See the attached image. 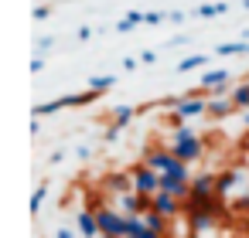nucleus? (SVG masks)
I'll return each mask as SVG.
<instances>
[{"label": "nucleus", "mask_w": 249, "mask_h": 238, "mask_svg": "<svg viewBox=\"0 0 249 238\" xmlns=\"http://www.w3.org/2000/svg\"><path fill=\"white\" fill-rule=\"evenodd\" d=\"M215 201H218V197H215ZM215 201H184V207H188V224H191L195 235L212 231V228L218 224V204H215Z\"/></svg>", "instance_id": "nucleus-1"}, {"label": "nucleus", "mask_w": 249, "mask_h": 238, "mask_svg": "<svg viewBox=\"0 0 249 238\" xmlns=\"http://www.w3.org/2000/svg\"><path fill=\"white\" fill-rule=\"evenodd\" d=\"M143 163H147V167H154L160 177H164V174H174V177H191V170H188L191 163L178 160V157H174V150H157V146H154V150H147V153H143Z\"/></svg>", "instance_id": "nucleus-2"}, {"label": "nucleus", "mask_w": 249, "mask_h": 238, "mask_svg": "<svg viewBox=\"0 0 249 238\" xmlns=\"http://www.w3.org/2000/svg\"><path fill=\"white\" fill-rule=\"evenodd\" d=\"M96 221H99V231L103 238H126V214L113 204H96Z\"/></svg>", "instance_id": "nucleus-3"}, {"label": "nucleus", "mask_w": 249, "mask_h": 238, "mask_svg": "<svg viewBox=\"0 0 249 238\" xmlns=\"http://www.w3.org/2000/svg\"><path fill=\"white\" fill-rule=\"evenodd\" d=\"M130 177H133V190H137V194H143V197H154V194H160V174H157L154 167H147V163H137V167L130 170Z\"/></svg>", "instance_id": "nucleus-4"}, {"label": "nucleus", "mask_w": 249, "mask_h": 238, "mask_svg": "<svg viewBox=\"0 0 249 238\" xmlns=\"http://www.w3.org/2000/svg\"><path fill=\"white\" fill-rule=\"evenodd\" d=\"M215 197H218V177L215 174L191 177V197L188 201H215Z\"/></svg>", "instance_id": "nucleus-5"}, {"label": "nucleus", "mask_w": 249, "mask_h": 238, "mask_svg": "<svg viewBox=\"0 0 249 238\" xmlns=\"http://www.w3.org/2000/svg\"><path fill=\"white\" fill-rule=\"evenodd\" d=\"M160 190L178 197V201H188L191 197V177H174V174H164L160 177Z\"/></svg>", "instance_id": "nucleus-6"}, {"label": "nucleus", "mask_w": 249, "mask_h": 238, "mask_svg": "<svg viewBox=\"0 0 249 238\" xmlns=\"http://www.w3.org/2000/svg\"><path fill=\"white\" fill-rule=\"evenodd\" d=\"M150 211H157V214H164V218L171 221V218H178V214L184 211V201H178V197H171V194L160 190V194L150 197Z\"/></svg>", "instance_id": "nucleus-7"}, {"label": "nucleus", "mask_w": 249, "mask_h": 238, "mask_svg": "<svg viewBox=\"0 0 249 238\" xmlns=\"http://www.w3.org/2000/svg\"><path fill=\"white\" fill-rule=\"evenodd\" d=\"M171 150H174V157H178V160L195 163V160H201L205 143H201V136H191V140H184V143H171Z\"/></svg>", "instance_id": "nucleus-8"}, {"label": "nucleus", "mask_w": 249, "mask_h": 238, "mask_svg": "<svg viewBox=\"0 0 249 238\" xmlns=\"http://www.w3.org/2000/svg\"><path fill=\"white\" fill-rule=\"evenodd\" d=\"M116 207H120L123 214H147V211H150V197H143V194L130 190V194L116 197Z\"/></svg>", "instance_id": "nucleus-9"}, {"label": "nucleus", "mask_w": 249, "mask_h": 238, "mask_svg": "<svg viewBox=\"0 0 249 238\" xmlns=\"http://www.w3.org/2000/svg\"><path fill=\"white\" fill-rule=\"evenodd\" d=\"M75 228H79V235H82V238H103V231H99V221H96V211H92V207H82V211L75 214Z\"/></svg>", "instance_id": "nucleus-10"}, {"label": "nucleus", "mask_w": 249, "mask_h": 238, "mask_svg": "<svg viewBox=\"0 0 249 238\" xmlns=\"http://www.w3.org/2000/svg\"><path fill=\"white\" fill-rule=\"evenodd\" d=\"M232 112H239V109H235V102H232L229 95H212V99H208V116H212V119H225V116H232Z\"/></svg>", "instance_id": "nucleus-11"}, {"label": "nucleus", "mask_w": 249, "mask_h": 238, "mask_svg": "<svg viewBox=\"0 0 249 238\" xmlns=\"http://www.w3.org/2000/svg\"><path fill=\"white\" fill-rule=\"evenodd\" d=\"M225 82H229V72H225V68H208V72L201 75L198 89H205V92H218Z\"/></svg>", "instance_id": "nucleus-12"}, {"label": "nucleus", "mask_w": 249, "mask_h": 238, "mask_svg": "<svg viewBox=\"0 0 249 238\" xmlns=\"http://www.w3.org/2000/svg\"><path fill=\"white\" fill-rule=\"evenodd\" d=\"M106 190L116 194V197H123V194L133 190V177H130V174H109V177H106Z\"/></svg>", "instance_id": "nucleus-13"}, {"label": "nucleus", "mask_w": 249, "mask_h": 238, "mask_svg": "<svg viewBox=\"0 0 249 238\" xmlns=\"http://www.w3.org/2000/svg\"><path fill=\"white\" fill-rule=\"evenodd\" d=\"M246 51H249V38H246V41H222V45L215 48L218 58H232V55H246Z\"/></svg>", "instance_id": "nucleus-14"}, {"label": "nucleus", "mask_w": 249, "mask_h": 238, "mask_svg": "<svg viewBox=\"0 0 249 238\" xmlns=\"http://www.w3.org/2000/svg\"><path fill=\"white\" fill-rule=\"evenodd\" d=\"M62 109H69V106H65V99H52V102L31 106V116H35V119H45V116H55V112H62Z\"/></svg>", "instance_id": "nucleus-15"}, {"label": "nucleus", "mask_w": 249, "mask_h": 238, "mask_svg": "<svg viewBox=\"0 0 249 238\" xmlns=\"http://www.w3.org/2000/svg\"><path fill=\"white\" fill-rule=\"evenodd\" d=\"M137 112H140V106H113V126H126V123H133L137 119Z\"/></svg>", "instance_id": "nucleus-16"}, {"label": "nucleus", "mask_w": 249, "mask_h": 238, "mask_svg": "<svg viewBox=\"0 0 249 238\" xmlns=\"http://www.w3.org/2000/svg\"><path fill=\"white\" fill-rule=\"evenodd\" d=\"M137 24H147V14H143V11H130L123 21H116V31H120V34H130Z\"/></svg>", "instance_id": "nucleus-17"}, {"label": "nucleus", "mask_w": 249, "mask_h": 238, "mask_svg": "<svg viewBox=\"0 0 249 238\" xmlns=\"http://www.w3.org/2000/svg\"><path fill=\"white\" fill-rule=\"evenodd\" d=\"M239 180H242V170H225V174H218V197H225Z\"/></svg>", "instance_id": "nucleus-18"}, {"label": "nucleus", "mask_w": 249, "mask_h": 238, "mask_svg": "<svg viewBox=\"0 0 249 238\" xmlns=\"http://www.w3.org/2000/svg\"><path fill=\"white\" fill-rule=\"evenodd\" d=\"M229 99L235 102V109H239V112H246V109H249V79H246V82H239V85L232 89V95H229Z\"/></svg>", "instance_id": "nucleus-19"}, {"label": "nucleus", "mask_w": 249, "mask_h": 238, "mask_svg": "<svg viewBox=\"0 0 249 238\" xmlns=\"http://www.w3.org/2000/svg\"><path fill=\"white\" fill-rule=\"evenodd\" d=\"M113 85H116V79H113V75H92V79H89V92H96V95L109 92Z\"/></svg>", "instance_id": "nucleus-20"}, {"label": "nucleus", "mask_w": 249, "mask_h": 238, "mask_svg": "<svg viewBox=\"0 0 249 238\" xmlns=\"http://www.w3.org/2000/svg\"><path fill=\"white\" fill-rule=\"evenodd\" d=\"M229 11V4H222V0H218V4H201V7H195V17H222Z\"/></svg>", "instance_id": "nucleus-21"}, {"label": "nucleus", "mask_w": 249, "mask_h": 238, "mask_svg": "<svg viewBox=\"0 0 249 238\" xmlns=\"http://www.w3.org/2000/svg\"><path fill=\"white\" fill-rule=\"evenodd\" d=\"M208 65V55H188L178 62V72H195V68H205Z\"/></svg>", "instance_id": "nucleus-22"}, {"label": "nucleus", "mask_w": 249, "mask_h": 238, "mask_svg": "<svg viewBox=\"0 0 249 238\" xmlns=\"http://www.w3.org/2000/svg\"><path fill=\"white\" fill-rule=\"evenodd\" d=\"M143 224H147L150 231L167 235V218H164V214H157V211H147V214H143Z\"/></svg>", "instance_id": "nucleus-23"}, {"label": "nucleus", "mask_w": 249, "mask_h": 238, "mask_svg": "<svg viewBox=\"0 0 249 238\" xmlns=\"http://www.w3.org/2000/svg\"><path fill=\"white\" fill-rule=\"evenodd\" d=\"M45 197H48V184H41V187H35V194H31V201H28V211H31V214H38V211H41V204H45Z\"/></svg>", "instance_id": "nucleus-24"}, {"label": "nucleus", "mask_w": 249, "mask_h": 238, "mask_svg": "<svg viewBox=\"0 0 249 238\" xmlns=\"http://www.w3.org/2000/svg\"><path fill=\"white\" fill-rule=\"evenodd\" d=\"M191 136H198V133H195V129L184 123V126H178V129L171 133V143H184V140H191Z\"/></svg>", "instance_id": "nucleus-25"}, {"label": "nucleus", "mask_w": 249, "mask_h": 238, "mask_svg": "<svg viewBox=\"0 0 249 238\" xmlns=\"http://www.w3.org/2000/svg\"><path fill=\"white\" fill-rule=\"evenodd\" d=\"M48 48H55V38H52V34H45V38L35 41V55H45Z\"/></svg>", "instance_id": "nucleus-26"}, {"label": "nucleus", "mask_w": 249, "mask_h": 238, "mask_svg": "<svg viewBox=\"0 0 249 238\" xmlns=\"http://www.w3.org/2000/svg\"><path fill=\"white\" fill-rule=\"evenodd\" d=\"M120 133H123V129L109 123V126H106V133H103V140H106V143H116V140H120Z\"/></svg>", "instance_id": "nucleus-27"}, {"label": "nucleus", "mask_w": 249, "mask_h": 238, "mask_svg": "<svg viewBox=\"0 0 249 238\" xmlns=\"http://www.w3.org/2000/svg\"><path fill=\"white\" fill-rule=\"evenodd\" d=\"M48 17H52V7H48V4L35 7V21H48Z\"/></svg>", "instance_id": "nucleus-28"}, {"label": "nucleus", "mask_w": 249, "mask_h": 238, "mask_svg": "<svg viewBox=\"0 0 249 238\" xmlns=\"http://www.w3.org/2000/svg\"><path fill=\"white\" fill-rule=\"evenodd\" d=\"M28 68H31V72H35V75H38V72H41V68H45V55H35V58H31V65H28Z\"/></svg>", "instance_id": "nucleus-29"}, {"label": "nucleus", "mask_w": 249, "mask_h": 238, "mask_svg": "<svg viewBox=\"0 0 249 238\" xmlns=\"http://www.w3.org/2000/svg\"><path fill=\"white\" fill-rule=\"evenodd\" d=\"M167 14H160V11H147V24H160Z\"/></svg>", "instance_id": "nucleus-30"}, {"label": "nucleus", "mask_w": 249, "mask_h": 238, "mask_svg": "<svg viewBox=\"0 0 249 238\" xmlns=\"http://www.w3.org/2000/svg\"><path fill=\"white\" fill-rule=\"evenodd\" d=\"M157 62V51H140V65H154Z\"/></svg>", "instance_id": "nucleus-31"}, {"label": "nucleus", "mask_w": 249, "mask_h": 238, "mask_svg": "<svg viewBox=\"0 0 249 238\" xmlns=\"http://www.w3.org/2000/svg\"><path fill=\"white\" fill-rule=\"evenodd\" d=\"M75 38H79V41H89V38H92V28H86V24H82V28L75 31Z\"/></svg>", "instance_id": "nucleus-32"}, {"label": "nucleus", "mask_w": 249, "mask_h": 238, "mask_svg": "<svg viewBox=\"0 0 249 238\" xmlns=\"http://www.w3.org/2000/svg\"><path fill=\"white\" fill-rule=\"evenodd\" d=\"M167 21H174V24H181V21H184V11H167Z\"/></svg>", "instance_id": "nucleus-33"}, {"label": "nucleus", "mask_w": 249, "mask_h": 238, "mask_svg": "<svg viewBox=\"0 0 249 238\" xmlns=\"http://www.w3.org/2000/svg\"><path fill=\"white\" fill-rule=\"evenodd\" d=\"M137 62H140V58H133V55H126V58H123V68H126V72H133V68H137Z\"/></svg>", "instance_id": "nucleus-34"}, {"label": "nucleus", "mask_w": 249, "mask_h": 238, "mask_svg": "<svg viewBox=\"0 0 249 238\" xmlns=\"http://www.w3.org/2000/svg\"><path fill=\"white\" fill-rule=\"evenodd\" d=\"M137 238H167V235H160V231H150V228H143Z\"/></svg>", "instance_id": "nucleus-35"}, {"label": "nucleus", "mask_w": 249, "mask_h": 238, "mask_svg": "<svg viewBox=\"0 0 249 238\" xmlns=\"http://www.w3.org/2000/svg\"><path fill=\"white\" fill-rule=\"evenodd\" d=\"M31 136H41V119L31 116Z\"/></svg>", "instance_id": "nucleus-36"}, {"label": "nucleus", "mask_w": 249, "mask_h": 238, "mask_svg": "<svg viewBox=\"0 0 249 238\" xmlns=\"http://www.w3.org/2000/svg\"><path fill=\"white\" fill-rule=\"evenodd\" d=\"M55 238H75V231H72V228H58Z\"/></svg>", "instance_id": "nucleus-37"}, {"label": "nucleus", "mask_w": 249, "mask_h": 238, "mask_svg": "<svg viewBox=\"0 0 249 238\" xmlns=\"http://www.w3.org/2000/svg\"><path fill=\"white\" fill-rule=\"evenodd\" d=\"M242 123H246V126H249V109H246V112H242Z\"/></svg>", "instance_id": "nucleus-38"}, {"label": "nucleus", "mask_w": 249, "mask_h": 238, "mask_svg": "<svg viewBox=\"0 0 249 238\" xmlns=\"http://www.w3.org/2000/svg\"><path fill=\"white\" fill-rule=\"evenodd\" d=\"M242 7H246V11H249V0H242Z\"/></svg>", "instance_id": "nucleus-39"}, {"label": "nucleus", "mask_w": 249, "mask_h": 238, "mask_svg": "<svg viewBox=\"0 0 249 238\" xmlns=\"http://www.w3.org/2000/svg\"><path fill=\"white\" fill-rule=\"evenodd\" d=\"M246 55H249V51H246Z\"/></svg>", "instance_id": "nucleus-40"}]
</instances>
